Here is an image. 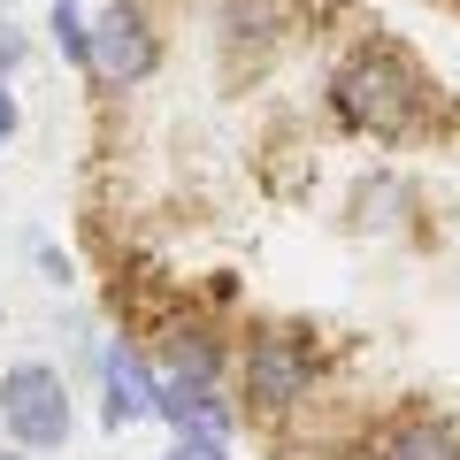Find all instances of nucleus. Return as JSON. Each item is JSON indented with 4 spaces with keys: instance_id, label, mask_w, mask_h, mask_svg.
<instances>
[{
    "instance_id": "f257e3e1",
    "label": "nucleus",
    "mask_w": 460,
    "mask_h": 460,
    "mask_svg": "<svg viewBox=\"0 0 460 460\" xmlns=\"http://www.w3.org/2000/svg\"><path fill=\"white\" fill-rule=\"evenodd\" d=\"M330 115L361 138H407L429 115V84L399 47H353L330 69Z\"/></svg>"
},
{
    "instance_id": "f03ea898",
    "label": "nucleus",
    "mask_w": 460,
    "mask_h": 460,
    "mask_svg": "<svg viewBox=\"0 0 460 460\" xmlns=\"http://www.w3.org/2000/svg\"><path fill=\"white\" fill-rule=\"evenodd\" d=\"M238 407L261 414V422H284V414H299L314 399V384H323V353H314L307 330L292 323H261L246 330V345H238Z\"/></svg>"
},
{
    "instance_id": "7ed1b4c3",
    "label": "nucleus",
    "mask_w": 460,
    "mask_h": 460,
    "mask_svg": "<svg viewBox=\"0 0 460 460\" xmlns=\"http://www.w3.org/2000/svg\"><path fill=\"white\" fill-rule=\"evenodd\" d=\"M0 429L16 438V453H54L69 438V384L47 361H16L0 376Z\"/></svg>"
},
{
    "instance_id": "20e7f679",
    "label": "nucleus",
    "mask_w": 460,
    "mask_h": 460,
    "mask_svg": "<svg viewBox=\"0 0 460 460\" xmlns=\"http://www.w3.org/2000/svg\"><path fill=\"white\" fill-rule=\"evenodd\" d=\"M154 69H162V31H154V16L138 8V0H108V8L93 16V84L131 93V84H146Z\"/></svg>"
},
{
    "instance_id": "39448f33",
    "label": "nucleus",
    "mask_w": 460,
    "mask_h": 460,
    "mask_svg": "<svg viewBox=\"0 0 460 460\" xmlns=\"http://www.w3.org/2000/svg\"><path fill=\"white\" fill-rule=\"evenodd\" d=\"M162 414V368L138 353L131 338H108L100 345V422L108 429H138Z\"/></svg>"
},
{
    "instance_id": "423d86ee",
    "label": "nucleus",
    "mask_w": 460,
    "mask_h": 460,
    "mask_svg": "<svg viewBox=\"0 0 460 460\" xmlns=\"http://www.w3.org/2000/svg\"><path fill=\"white\" fill-rule=\"evenodd\" d=\"M368 460H460V422L438 407H399L368 429Z\"/></svg>"
},
{
    "instance_id": "0eeeda50",
    "label": "nucleus",
    "mask_w": 460,
    "mask_h": 460,
    "mask_svg": "<svg viewBox=\"0 0 460 460\" xmlns=\"http://www.w3.org/2000/svg\"><path fill=\"white\" fill-rule=\"evenodd\" d=\"M284 0H223V31L230 39H277L284 31Z\"/></svg>"
},
{
    "instance_id": "6e6552de",
    "label": "nucleus",
    "mask_w": 460,
    "mask_h": 460,
    "mask_svg": "<svg viewBox=\"0 0 460 460\" xmlns=\"http://www.w3.org/2000/svg\"><path fill=\"white\" fill-rule=\"evenodd\" d=\"M162 460H230V438H177Z\"/></svg>"
},
{
    "instance_id": "1a4fd4ad",
    "label": "nucleus",
    "mask_w": 460,
    "mask_h": 460,
    "mask_svg": "<svg viewBox=\"0 0 460 460\" xmlns=\"http://www.w3.org/2000/svg\"><path fill=\"white\" fill-rule=\"evenodd\" d=\"M16 131H23V108H16V93H8V84H0V154L16 146Z\"/></svg>"
},
{
    "instance_id": "9d476101",
    "label": "nucleus",
    "mask_w": 460,
    "mask_h": 460,
    "mask_svg": "<svg viewBox=\"0 0 460 460\" xmlns=\"http://www.w3.org/2000/svg\"><path fill=\"white\" fill-rule=\"evenodd\" d=\"M16 62H23V31H16V23H0V84H8Z\"/></svg>"
},
{
    "instance_id": "9b49d317",
    "label": "nucleus",
    "mask_w": 460,
    "mask_h": 460,
    "mask_svg": "<svg viewBox=\"0 0 460 460\" xmlns=\"http://www.w3.org/2000/svg\"><path fill=\"white\" fill-rule=\"evenodd\" d=\"M39 269H47V284H69V261L47 246V238H39Z\"/></svg>"
},
{
    "instance_id": "f8f14e48",
    "label": "nucleus",
    "mask_w": 460,
    "mask_h": 460,
    "mask_svg": "<svg viewBox=\"0 0 460 460\" xmlns=\"http://www.w3.org/2000/svg\"><path fill=\"white\" fill-rule=\"evenodd\" d=\"M0 460H23V453H0Z\"/></svg>"
}]
</instances>
